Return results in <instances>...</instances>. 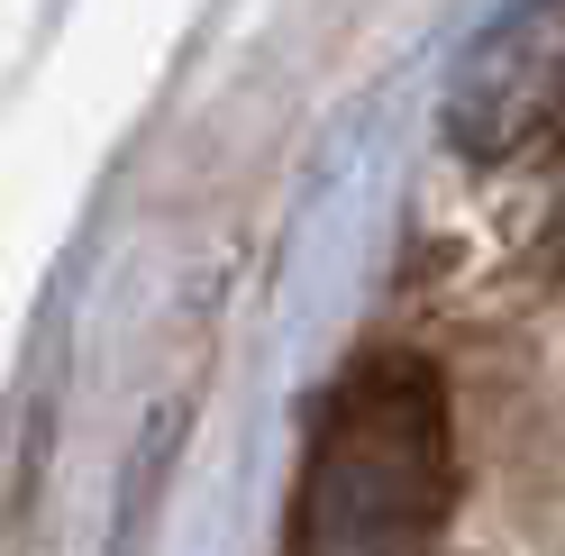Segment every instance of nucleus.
Masks as SVG:
<instances>
[{"label": "nucleus", "mask_w": 565, "mask_h": 556, "mask_svg": "<svg viewBox=\"0 0 565 556\" xmlns=\"http://www.w3.org/2000/svg\"><path fill=\"white\" fill-rule=\"evenodd\" d=\"M456 502L447 393L419 356H365L320 402L282 556H429Z\"/></svg>", "instance_id": "nucleus-1"}, {"label": "nucleus", "mask_w": 565, "mask_h": 556, "mask_svg": "<svg viewBox=\"0 0 565 556\" xmlns=\"http://www.w3.org/2000/svg\"><path fill=\"white\" fill-rule=\"evenodd\" d=\"M556 119H565V0H511L466 38L438 128L466 164H502Z\"/></svg>", "instance_id": "nucleus-2"}, {"label": "nucleus", "mask_w": 565, "mask_h": 556, "mask_svg": "<svg viewBox=\"0 0 565 556\" xmlns=\"http://www.w3.org/2000/svg\"><path fill=\"white\" fill-rule=\"evenodd\" d=\"M547 247H556V265H565V183H556V211H547Z\"/></svg>", "instance_id": "nucleus-3"}]
</instances>
